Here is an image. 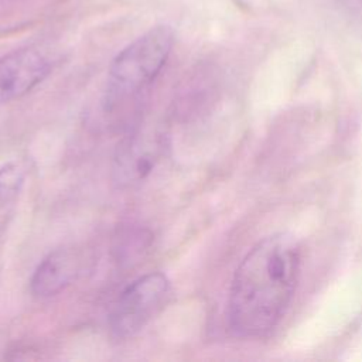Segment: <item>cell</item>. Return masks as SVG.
Segmentation results:
<instances>
[{
	"label": "cell",
	"mask_w": 362,
	"mask_h": 362,
	"mask_svg": "<svg viewBox=\"0 0 362 362\" xmlns=\"http://www.w3.org/2000/svg\"><path fill=\"white\" fill-rule=\"evenodd\" d=\"M168 293L170 281L160 272L134 280L123 290L110 313L112 334L120 339L136 335L160 311Z\"/></svg>",
	"instance_id": "3"
},
{
	"label": "cell",
	"mask_w": 362,
	"mask_h": 362,
	"mask_svg": "<svg viewBox=\"0 0 362 362\" xmlns=\"http://www.w3.org/2000/svg\"><path fill=\"white\" fill-rule=\"evenodd\" d=\"M49 69L48 59L34 48L17 49L0 58V103L24 96Z\"/></svg>",
	"instance_id": "4"
},
{
	"label": "cell",
	"mask_w": 362,
	"mask_h": 362,
	"mask_svg": "<svg viewBox=\"0 0 362 362\" xmlns=\"http://www.w3.org/2000/svg\"><path fill=\"white\" fill-rule=\"evenodd\" d=\"M79 270V257L72 249H57L41 260L31 281V293L38 298L58 294L75 279Z\"/></svg>",
	"instance_id": "6"
},
{
	"label": "cell",
	"mask_w": 362,
	"mask_h": 362,
	"mask_svg": "<svg viewBox=\"0 0 362 362\" xmlns=\"http://www.w3.org/2000/svg\"><path fill=\"white\" fill-rule=\"evenodd\" d=\"M24 182V171L17 163L0 168V212L16 198Z\"/></svg>",
	"instance_id": "7"
},
{
	"label": "cell",
	"mask_w": 362,
	"mask_h": 362,
	"mask_svg": "<svg viewBox=\"0 0 362 362\" xmlns=\"http://www.w3.org/2000/svg\"><path fill=\"white\" fill-rule=\"evenodd\" d=\"M160 140L150 134H133L124 140L115 158L113 174L117 184H133L143 180L156 165L160 151Z\"/></svg>",
	"instance_id": "5"
},
{
	"label": "cell",
	"mask_w": 362,
	"mask_h": 362,
	"mask_svg": "<svg viewBox=\"0 0 362 362\" xmlns=\"http://www.w3.org/2000/svg\"><path fill=\"white\" fill-rule=\"evenodd\" d=\"M301 249L286 233L257 242L242 259L232 279L228 324L235 337L269 334L288 307L300 276Z\"/></svg>",
	"instance_id": "1"
},
{
	"label": "cell",
	"mask_w": 362,
	"mask_h": 362,
	"mask_svg": "<svg viewBox=\"0 0 362 362\" xmlns=\"http://www.w3.org/2000/svg\"><path fill=\"white\" fill-rule=\"evenodd\" d=\"M339 1L354 11H362V0H339Z\"/></svg>",
	"instance_id": "8"
},
{
	"label": "cell",
	"mask_w": 362,
	"mask_h": 362,
	"mask_svg": "<svg viewBox=\"0 0 362 362\" xmlns=\"http://www.w3.org/2000/svg\"><path fill=\"white\" fill-rule=\"evenodd\" d=\"M173 44L174 31L157 25L120 51L109 68L107 100L115 103L144 89L164 66Z\"/></svg>",
	"instance_id": "2"
}]
</instances>
